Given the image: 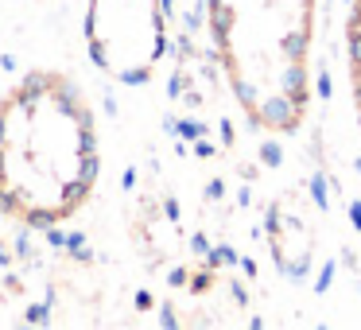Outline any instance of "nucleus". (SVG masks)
I'll list each match as a JSON object with an SVG mask.
<instances>
[{"instance_id": "obj_1", "label": "nucleus", "mask_w": 361, "mask_h": 330, "mask_svg": "<svg viewBox=\"0 0 361 330\" xmlns=\"http://www.w3.org/2000/svg\"><path fill=\"white\" fill-rule=\"evenodd\" d=\"M97 117L63 71H27L0 94V218L55 229L94 198Z\"/></svg>"}, {"instance_id": "obj_2", "label": "nucleus", "mask_w": 361, "mask_h": 330, "mask_svg": "<svg viewBox=\"0 0 361 330\" xmlns=\"http://www.w3.org/2000/svg\"><path fill=\"white\" fill-rule=\"evenodd\" d=\"M206 20L245 121L272 136L295 133L311 109L319 0H206Z\"/></svg>"}, {"instance_id": "obj_3", "label": "nucleus", "mask_w": 361, "mask_h": 330, "mask_svg": "<svg viewBox=\"0 0 361 330\" xmlns=\"http://www.w3.org/2000/svg\"><path fill=\"white\" fill-rule=\"evenodd\" d=\"M82 35L102 74L144 86L167 51V0H86Z\"/></svg>"}, {"instance_id": "obj_4", "label": "nucleus", "mask_w": 361, "mask_h": 330, "mask_svg": "<svg viewBox=\"0 0 361 330\" xmlns=\"http://www.w3.org/2000/svg\"><path fill=\"white\" fill-rule=\"evenodd\" d=\"M345 74H350L353 117L361 133V0H350V16H345Z\"/></svg>"}]
</instances>
